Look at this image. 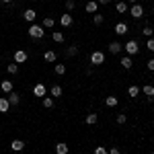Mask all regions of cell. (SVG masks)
<instances>
[{
  "instance_id": "cell-22",
  "label": "cell",
  "mask_w": 154,
  "mask_h": 154,
  "mask_svg": "<svg viewBox=\"0 0 154 154\" xmlns=\"http://www.w3.org/2000/svg\"><path fill=\"white\" fill-rule=\"evenodd\" d=\"M117 103H119V99H117L115 95H109V97L105 99V105H107V107H117Z\"/></svg>"
},
{
  "instance_id": "cell-42",
  "label": "cell",
  "mask_w": 154,
  "mask_h": 154,
  "mask_svg": "<svg viewBox=\"0 0 154 154\" xmlns=\"http://www.w3.org/2000/svg\"><path fill=\"white\" fill-rule=\"evenodd\" d=\"M152 128H154V123H152Z\"/></svg>"
},
{
  "instance_id": "cell-8",
  "label": "cell",
  "mask_w": 154,
  "mask_h": 154,
  "mask_svg": "<svg viewBox=\"0 0 154 154\" xmlns=\"http://www.w3.org/2000/svg\"><path fill=\"white\" fill-rule=\"evenodd\" d=\"M12 60H14L17 64L27 62V51H25V49H17V51H14V56H12Z\"/></svg>"
},
{
  "instance_id": "cell-21",
  "label": "cell",
  "mask_w": 154,
  "mask_h": 154,
  "mask_svg": "<svg viewBox=\"0 0 154 154\" xmlns=\"http://www.w3.org/2000/svg\"><path fill=\"white\" fill-rule=\"evenodd\" d=\"M43 60H45V62H56V60H58V54L51 51V49H48V51L43 54Z\"/></svg>"
},
{
  "instance_id": "cell-7",
  "label": "cell",
  "mask_w": 154,
  "mask_h": 154,
  "mask_svg": "<svg viewBox=\"0 0 154 154\" xmlns=\"http://www.w3.org/2000/svg\"><path fill=\"white\" fill-rule=\"evenodd\" d=\"M72 23H74V19H72V14H70V12H64V14L60 17V25H62L64 29H66V27H70Z\"/></svg>"
},
{
  "instance_id": "cell-41",
  "label": "cell",
  "mask_w": 154,
  "mask_h": 154,
  "mask_svg": "<svg viewBox=\"0 0 154 154\" xmlns=\"http://www.w3.org/2000/svg\"><path fill=\"white\" fill-rule=\"evenodd\" d=\"M0 2H4V4H8V2H12V0H0Z\"/></svg>"
},
{
  "instance_id": "cell-25",
  "label": "cell",
  "mask_w": 154,
  "mask_h": 154,
  "mask_svg": "<svg viewBox=\"0 0 154 154\" xmlns=\"http://www.w3.org/2000/svg\"><path fill=\"white\" fill-rule=\"evenodd\" d=\"M51 39H54L56 43H64V39H66V37H64L62 31H54V33H51Z\"/></svg>"
},
{
  "instance_id": "cell-44",
  "label": "cell",
  "mask_w": 154,
  "mask_h": 154,
  "mask_svg": "<svg viewBox=\"0 0 154 154\" xmlns=\"http://www.w3.org/2000/svg\"><path fill=\"white\" fill-rule=\"evenodd\" d=\"M152 12H154V8H152Z\"/></svg>"
},
{
  "instance_id": "cell-18",
  "label": "cell",
  "mask_w": 154,
  "mask_h": 154,
  "mask_svg": "<svg viewBox=\"0 0 154 154\" xmlns=\"http://www.w3.org/2000/svg\"><path fill=\"white\" fill-rule=\"evenodd\" d=\"M140 93H142V88H140V86H138V84H131L130 88H128V95H130L131 99H136V97L140 95Z\"/></svg>"
},
{
  "instance_id": "cell-4",
  "label": "cell",
  "mask_w": 154,
  "mask_h": 154,
  "mask_svg": "<svg viewBox=\"0 0 154 154\" xmlns=\"http://www.w3.org/2000/svg\"><path fill=\"white\" fill-rule=\"evenodd\" d=\"M103 62H105V54L103 51H93L91 54V64L93 66H101Z\"/></svg>"
},
{
  "instance_id": "cell-26",
  "label": "cell",
  "mask_w": 154,
  "mask_h": 154,
  "mask_svg": "<svg viewBox=\"0 0 154 154\" xmlns=\"http://www.w3.org/2000/svg\"><path fill=\"white\" fill-rule=\"evenodd\" d=\"M54 25H56V21H54L51 17H45V19L41 21V27H43V29H51Z\"/></svg>"
},
{
  "instance_id": "cell-32",
  "label": "cell",
  "mask_w": 154,
  "mask_h": 154,
  "mask_svg": "<svg viewBox=\"0 0 154 154\" xmlns=\"http://www.w3.org/2000/svg\"><path fill=\"white\" fill-rule=\"evenodd\" d=\"M43 107H45V109H51V107H54V99H51V97H43Z\"/></svg>"
},
{
  "instance_id": "cell-3",
  "label": "cell",
  "mask_w": 154,
  "mask_h": 154,
  "mask_svg": "<svg viewBox=\"0 0 154 154\" xmlns=\"http://www.w3.org/2000/svg\"><path fill=\"white\" fill-rule=\"evenodd\" d=\"M128 12H130L134 19H142V17H144V6H142V4H131Z\"/></svg>"
},
{
  "instance_id": "cell-40",
  "label": "cell",
  "mask_w": 154,
  "mask_h": 154,
  "mask_svg": "<svg viewBox=\"0 0 154 154\" xmlns=\"http://www.w3.org/2000/svg\"><path fill=\"white\" fill-rule=\"evenodd\" d=\"M128 4H138V0H125Z\"/></svg>"
},
{
  "instance_id": "cell-38",
  "label": "cell",
  "mask_w": 154,
  "mask_h": 154,
  "mask_svg": "<svg viewBox=\"0 0 154 154\" xmlns=\"http://www.w3.org/2000/svg\"><path fill=\"white\" fill-rule=\"evenodd\" d=\"M109 154H121V150H119V148H115V146H113V148H111V150H109Z\"/></svg>"
},
{
  "instance_id": "cell-30",
  "label": "cell",
  "mask_w": 154,
  "mask_h": 154,
  "mask_svg": "<svg viewBox=\"0 0 154 154\" xmlns=\"http://www.w3.org/2000/svg\"><path fill=\"white\" fill-rule=\"evenodd\" d=\"M152 33H154V29H152V27H148V25L142 29V35L146 37V39H150V37H152Z\"/></svg>"
},
{
  "instance_id": "cell-10",
  "label": "cell",
  "mask_w": 154,
  "mask_h": 154,
  "mask_svg": "<svg viewBox=\"0 0 154 154\" xmlns=\"http://www.w3.org/2000/svg\"><path fill=\"white\" fill-rule=\"evenodd\" d=\"M107 49H109V54H113V56H117L119 51L123 49V45H121L119 41H111V43L107 45Z\"/></svg>"
},
{
  "instance_id": "cell-19",
  "label": "cell",
  "mask_w": 154,
  "mask_h": 154,
  "mask_svg": "<svg viewBox=\"0 0 154 154\" xmlns=\"http://www.w3.org/2000/svg\"><path fill=\"white\" fill-rule=\"evenodd\" d=\"M121 62V66L125 68V70H131V66H134V62H131V56H123V58L119 60Z\"/></svg>"
},
{
  "instance_id": "cell-5",
  "label": "cell",
  "mask_w": 154,
  "mask_h": 154,
  "mask_svg": "<svg viewBox=\"0 0 154 154\" xmlns=\"http://www.w3.org/2000/svg\"><path fill=\"white\" fill-rule=\"evenodd\" d=\"M12 88H14V84H12V80H11V78H6V80H0V91H2L4 95L12 93Z\"/></svg>"
},
{
  "instance_id": "cell-36",
  "label": "cell",
  "mask_w": 154,
  "mask_h": 154,
  "mask_svg": "<svg viewBox=\"0 0 154 154\" xmlns=\"http://www.w3.org/2000/svg\"><path fill=\"white\" fill-rule=\"evenodd\" d=\"M146 66H148V70H150V72H154V58L148 60V62H146Z\"/></svg>"
},
{
  "instance_id": "cell-34",
  "label": "cell",
  "mask_w": 154,
  "mask_h": 154,
  "mask_svg": "<svg viewBox=\"0 0 154 154\" xmlns=\"http://www.w3.org/2000/svg\"><path fill=\"white\" fill-rule=\"evenodd\" d=\"M125 121H128V117H125V113H119V115H117V123H119V125H123Z\"/></svg>"
},
{
  "instance_id": "cell-39",
  "label": "cell",
  "mask_w": 154,
  "mask_h": 154,
  "mask_svg": "<svg viewBox=\"0 0 154 154\" xmlns=\"http://www.w3.org/2000/svg\"><path fill=\"white\" fill-rule=\"evenodd\" d=\"M109 2H113V0H97V4H109Z\"/></svg>"
},
{
  "instance_id": "cell-35",
  "label": "cell",
  "mask_w": 154,
  "mask_h": 154,
  "mask_svg": "<svg viewBox=\"0 0 154 154\" xmlns=\"http://www.w3.org/2000/svg\"><path fill=\"white\" fill-rule=\"evenodd\" d=\"M74 6H76L74 0H66V11H74Z\"/></svg>"
},
{
  "instance_id": "cell-24",
  "label": "cell",
  "mask_w": 154,
  "mask_h": 154,
  "mask_svg": "<svg viewBox=\"0 0 154 154\" xmlns=\"http://www.w3.org/2000/svg\"><path fill=\"white\" fill-rule=\"evenodd\" d=\"M84 121H86V123H88V125H95L97 121H99V113H88V115H86V119H84Z\"/></svg>"
},
{
  "instance_id": "cell-6",
  "label": "cell",
  "mask_w": 154,
  "mask_h": 154,
  "mask_svg": "<svg viewBox=\"0 0 154 154\" xmlns=\"http://www.w3.org/2000/svg\"><path fill=\"white\" fill-rule=\"evenodd\" d=\"M48 95V88H45V84H35L33 86V97H39V99H43V97Z\"/></svg>"
},
{
  "instance_id": "cell-14",
  "label": "cell",
  "mask_w": 154,
  "mask_h": 154,
  "mask_svg": "<svg viewBox=\"0 0 154 154\" xmlns=\"http://www.w3.org/2000/svg\"><path fill=\"white\" fill-rule=\"evenodd\" d=\"M142 93L148 97V101H150V103L154 101V86H152V84H146V86L142 88Z\"/></svg>"
},
{
  "instance_id": "cell-15",
  "label": "cell",
  "mask_w": 154,
  "mask_h": 154,
  "mask_svg": "<svg viewBox=\"0 0 154 154\" xmlns=\"http://www.w3.org/2000/svg\"><path fill=\"white\" fill-rule=\"evenodd\" d=\"M115 11H117L119 14H125V12L130 11V4H128L125 0H123V2H117V4H115Z\"/></svg>"
},
{
  "instance_id": "cell-9",
  "label": "cell",
  "mask_w": 154,
  "mask_h": 154,
  "mask_svg": "<svg viewBox=\"0 0 154 154\" xmlns=\"http://www.w3.org/2000/svg\"><path fill=\"white\" fill-rule=\"evenodd\" d=\"M62 95H64V88H62L60 84H54V86L49 88V97H51V99H60Z\"/></svg>"
},
{
  "instance_id": "cell-17",
  "label": "cell",
  "mask_w": 154,
  "mask_h": 154,
  "mask_svg": "<svg viewBox=\"0 0 154 154\" xmlns=\"http://www.w3.org/2000/svg\"><path fill=\"white\" fill-rule=\"evenodd\" d=\"M8 109H11L8 99H6V97H0V113H8Z\"/></svg>"
},
{
  "instance_id": "cell-33",
  "label": "cell",
  "mask_w": 154,
  "mask_h": 154,
  "mask_svg": "<svg viewBox=\"0 0 154 154\" xmlns=\"http://www.w3.org/2000/svg\"><path fill=\"white\" fill-rule=\"evenodd\" d=\"M93 154H109V150H107V148H103V146H97Z\"/></svg>"
},
{
  "instance_id": "cell-28",
  "label": "cell",
  "mask_w": 154,
  "mask_h": 154,
  "mask_svg": "<svg viewBox=\"0 0 154 154\" xmlns=\"http://www.w3.org/2000/svg\"><path fill=\"white\" fill-rule=\"evenodd\" d=\"M54 72H56L58 76H64V74H66V64H56Z\"/></svg>"
},
{
  "instance_id": "cell-31",
  "label": "cell",
  "mask_w": 154,
  "mask_h": 154,
  "mask_svg": "<svg viewBox=\"0 0 154 154\" xmlns=\"http://www.w3.org/2000/svg\"><path fill=\"white\" fill-rule=\"evenodd\" d=\"M66 56H70V58L78 56V48H76V45H70V48L66 49Z\"/></svg>"
},
{
  "instance_id": "cell-1",
  "label": "cell",
  "mask_w": 154,
  "mask_h": 154,
  "mask_svg": "<svg viewBox=\"0 0 154 154\" xmlns=\"http://www.w3.org/2000/svg\"><path fill=\"white\" fill-rule=\"evenodd\" d=\"M27 33H29V37H33V39H43V35H45V29H43L41 25L31 23V25H29V29H27Z\"/></svg>"
},
{
  "instance_id": "cell-27",
  "label": "cell",
  "mask_w": 154,
  "mask_h": 154,
  "mask_svg": "<svg viewBox=\"0 0 154 154\" xmlns=\"http://www.w3.org/2000/svg\"><path fill=\"white\" fill-rule=\"evenodd\" d=\"M93 23L95 25H103L105 23V17H103L101 12H95V14H93Z\"/></svg>"
},
{
  "instance_id": "cell-11",
  "label": "cell",
  "mask_w": 154,
  "mask_h": 154,
  "mask_svg": "<svg viewBox=\"0 0 154 154\" xmlns=\"http://www.w3.org/2000/svg\"><path fill=\"white\" fill-rule=\"evenodd\" d=\"M23 19H25V21H29V23H35V19H37V12L33 11V8H27V11L23 12Z\"/></svg>"
},
{
  "instance_id": "cell-12",
  "label": "cell",
  "mask_w": 154,
  "mask_h": 154,
  "mask_svg": "<svg viewBox=\"0 0 154 154\" xmlns=\"http://www.w3.org/2000/svg\"><path fill=\"white\" fill-rule=\"evenodd\" d=\"M11 150L12 152H21V150H25V142L23 140H12L11 142Z\"/></svg>"
},
{
  "instance_id": "cell-43",
  "label": "cell",
  "mask_w": 154,
  "mask_h": 154,
  "mask_svg": "<svg viewBox=\"0 0 154 154\" xmlns=\"http://www.w3.org/2000/svg\"><path fill=\"white\" fill-rule=\"evenodd\" d=\"M150 154H154V152H150Z\"/></svg>"
},
{
  "instance_id": "cell-20",
  "label": "cell",
  "mask_w": 154,
  "mask_h": 154,
  "mask_svg": "<svg viewBox=\"0 0 154 154\" xmlns=\"http://www.w3.org/2000/svg\"><path fill=\"white\" fill-rule=\"evenodd\" d=\"M6 99H8V103H11V105H19V103H21V97L17 95L14 91H12V93H8V97H6Z\"/></svg>"
},
{
  "instance_id": "cell-16",
  "label": "cell",
  "mask_w": 154,
  "mask_h": 154,
  "mask_svg": "<svg viewBox=\"0 0 154 154\" xmlns=\"http://www.w3.org/2000/svg\"><path fill=\"white\" fill-rule=\"evenodd\" d=\"M84 11H86V12H93V14H95V12L99 11V4H97V0H88V2H86V6H84Z\"/></svg>"
},
{
  "instance_id": "cell-23",
  "label": "cell",
  "mask_w": 154,
  "mask_h": 154,
  "mask_svg": "<svg viewBox=\"0 0 154 154\" xmlns=\"http://www.w3.org/2000/svg\"><path fill=\"white\" fill-rule=\"evenodd\" d=\"M115 33H117V35H125V33H128V25L125 23H117L115 25Z\"/></svg>"
},
{
  "instance_id": "cell-13",
  "label": "cell",
  "mask_w": 154,
  "mask_h": 154,
  "mask_svg": "<svg viewBox=\"0 0 154 154\" xmlns=\"http://www.w3.org/2000/svg\"><path fill=\"white\" fill-rule=\"evenodd\" d=\"M70 152V146L66 142H58L56 144V154H68Z\"/></svg>"
},
{
  "instance_id": "cell-29",
  "label": "cell",
  "mask_w": 154,
  "mask_h": 154,
  "mask_svg": "<svg viewBox=\"0 0 154 154\" xmlns=\"http://www.w3.org/2000/svg\"><path fill=\"white\" fill-rule=\"evenodd\" d=\"M6 72H8V74H17V72H19V64H17V62L8 64V66H6Z\"/></svg>"
},
{
  "instance_id": "cell-37",
  "label": "cell",
  "mask_w": 154,
  "mask_h": 154,
  "mask_svg": "<svg viewBox=\"0 0 154 154\" xmlns=\"http://www.w3.org/2000/svg\"><path fill=\"white\" fill-rule=\"evenodd\" d=\"M148 49H150V51H154V39H152V37L148 39Z\"/></svg>"
},
{
  "instance_id": "cell-2",
  "label": "cell",
  "mask_w": 154,
  "mask_h": 154,
  "mask_svg": "<svg viewBox=\"0 0 154 154\" xmlns=\"http://www.w3.org/2000/svg\"><path fill=\"white\" fill-rule=\"evenodd\" d=\"M123 49H125V56H136V54L140 51V43H138L136 39H130V41L123 45Z\"/></svg>"
}]
</instances>
